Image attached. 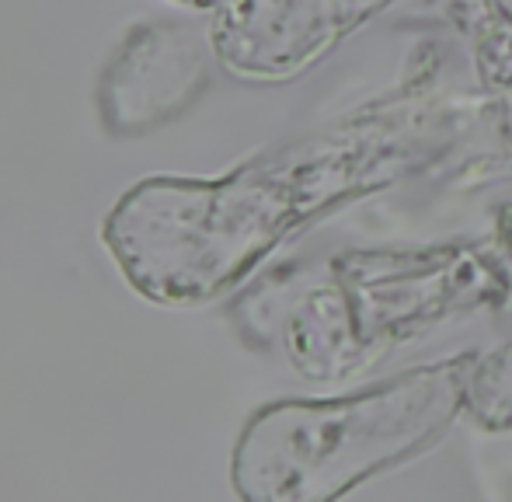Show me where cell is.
<instances>
[{
  "mask_svg": "<svg viewBox=\"0 0 512 502\" xmlns=\"http://www.w3.org/2000/svg\"><path fill=\"white\" fill-rule=\"evenodd\" d=\"M189 4H209V0H189Z\"/></svg>",
  "mask_w": 512,
  "mask_h": 502,
  "instance_id": "cell-3",
  "label": "cell"
},
{
  "mask_svg": "<svg viewBox=\"0 0 512 502\" xmlns=\"http://www.w3.org/2000/svg\"><path fill=\"white\" fill-rule=\"evenodd\" d=\"M286 206L279 168L223 182L150 178L115 203L102 241L136 293L157 304H199L262 255Z\"/></svg>",
  "mask_w": 512,
  "mask_h": 502,
  "instance_id": "cell-1",
  "label": "cell"
},
{
  "mask_svg": "<svg viewBox=\"0 0 512 502\" xmlns=\"http://www.w3.org/2000/svg\"><path fill=\"white\" fill-rule=\"evenodd\" d=\"M199 67L182 28H136L102 74V119L112 133H143L175 116Z\"/></svg>",
  "mask_w": 512,
  "mask_h": 502,
  "instance_id": "cell-2",
  "label": "cell"
}]
</instances>
